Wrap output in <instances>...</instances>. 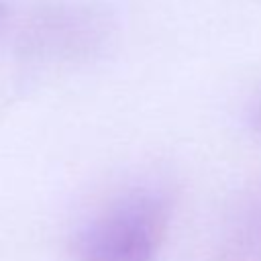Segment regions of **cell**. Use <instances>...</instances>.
Returning a JSON list of instances; mask_svg holds the SVG:
<instances>
[{
    "label": "cell",
    "mask_w": 261,
    "mask_h": 261,
    "mask_svg": "<svg viewBox=\"0 0 261 261\" xmlns=\"http://www.w3.org/2000/svg\"><path fill=\"white\" fill-rule=\"evenodd\" d=\"M255 120H257V126H261V104L257 106V112H255Z\"/></svg>",
    "instance_id": "obj_3"
},
{
    "label": "cell",
    "mask_w": 261,
    "mask_h": 261,
    "mask_svg": "<svg viewBox=\"0 0 261 261\" xmlns=\"http://www.w3.org/2000/svg\"><path fill=\"white\" fill-rule=\"evenodd\" d=\"M169 226V200L151 188L104 204L75 237L80 261H155Z\"/></svg>",
    "instance_id": "obj_1"
},
{
    "label": "cell",
    "mask_w": 261,
    "mask_h": 261,
    "mask_svg": "<svg viewBox=\"0 0 261 261\" xmlns=\"http://www.w3.org/2000/svg\"><path fill=\"white\" fill-rule=\"evenodd\" d=\"M4 20H6V6H4V2L0 0V29H2Z\"/></svg>",
    "instance_id": "obj_2"
}]
</instances>
